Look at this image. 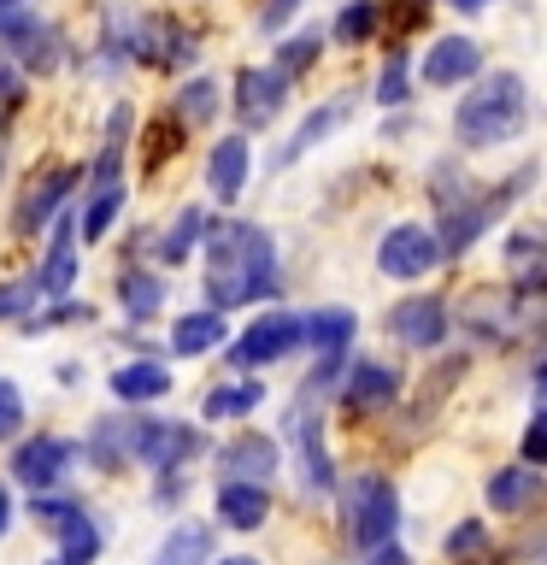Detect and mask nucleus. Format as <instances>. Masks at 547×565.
<instances>
[{"mask_svg": "<svg viewBox=\"0 0 547 565\" xmlns=\"http://www.w3.org/2000/svg\"><path fill=\"white\" fill-rule=\"evenodd\" d=\"M289 277H282V247L277 230L259 218H212L201 247V307L247 312V307H277Z\"/></svg>", "mask_w": 547, "mask_h": 565, "instance_id": "nucleus-1", "label": "nucleus"}, {"mask_svg": "<svg viewBox=\"0 0 547 565\" xmlns=\"http://www.w3.org/2000/svg\"><path fill=\"white\" fill-rule=\"evenodd\" d=\"M529 118H536V106H529V83L518 77L512 65L501 71H483L471 88H459L453 100V118H448V136H453V153H501L512 141H524Z\"/></svg>", "mask_w": 547, "mask_h": 565, "instance_id": "nucleus-2", "label": "nucleus"}, {"mask_svg": "<svg viewBox=\"0 0 547 565\" xmlns=\"http://www.w3.org/2000/svg\"><path fill=\"white\" fill-rule=\"evenodd\" d=\"M330 507H335V519H342V542H347L353 559L371 554V547H383V542H400L406 501H400V483L383 466L342 471V489H335Z\"/></svg>", "mask_w": 547, "mask_h": 565, "instance_id": "nucleus-3", "label": "nucleus"}, {"mask_svg": "<svg viewBox=\"0 0 547 565\" xmlns=\"http://www.w3.org/2000/svg\"><path fill=\"white\" fill-rule=\"evenodd\" d=\"M277 441H282V454H289V471H294L300 501L330 507L335 489H342V466H335V448H330V413H312V406L282 401Z\"/></svg>", "mask_w": 547, "mask_h": 565, "instance_id": "nucleus-4", "label": "nucleus"}, {"mask_svg": "<svg viewBox=\"0 0 547 565\" xmlns=\"http://www.w3.org/2000/svg\"><path fill=\"white\" fill-rule=\"evenodd\" d=\"M453 342L471 353H518L529 348L518 300H512L506 282H476L453 300Z\"/></svg>", "mask_w": 547, "mask_h": 565, "instance_id": "nucleus-5", "label": "nucleus"}, {"mask_svg": "<svg viewBox=\"0 0 547 565\" xmlns=\"http://www.w3.org/2000/svg\"><path fill=\"white\" fill-rule=\"evenodd\" d=\"M294 353H307V342H300V312L277 300V307H259L229 335L218 360H224V377H259V371L294 360Z\"/></svg>", "mask_w": 547, "mask_h": 565, "instance_id": "nucleus-6", "label": "nucleus"}, {"mask_svg": "<svg viewBox=\"0 0 547 565\" xmlns=\"http://www.w3.org/2000/svg\"><path fill=\"white\" fill-rule=\"evenodd\" d=\"M406 383H412V377H406V365L383 360V353H353V365H347L342 388H335V406H330V413L342 418V424H353V430H365V424L400 413Z\"/></svg>", "mask_w": 547, "mask_h": 565, "instance_id": "nucleus-7", "label": "nucleus"}, {"mask_svg": "<svg viewBox=\"0 0 547 565\" xmlns=\"http://www.w3.org/2000/svg\"><path fill=\"white\" fill-rule=\"evenodd\" d=\"M83 471V441L65 430H24L7 448V483L24 494L71 489V477Z\"/></svg>", "mask_w": 547, "mask_h": 565, "instance_id": "nucleus-8", "label": "nucleus"}, {"mask_svg": "<svg viewBox=\"0 0 547 565\" xmlns=\"http://www.w3.org/2000/svg\"><path fill=\"white\" fill-rule=\"evenodd\" d=\"M212 454V430L201 418H171L141 406V430H136V471H194Z\"/></svg>", "mask_w": 547, "mask_h": 565, "instance_id": "nucleus-9", "label": "nucleus"}, {"mask_svg": "<svg viewBox=\"0 0 547 565\" xmlns=\"http://www.w3.org/2000/svg\"><path fill=\"white\" fill-rule=\"evenodd\" d=\"M383 335L395 342L400 353H441L453 342V295H441V289H406L388 300V312H383Z\"/></svg>", "mask_w": 547, "mask_h": 565, "instance_id": "nucleus-10", "label": "nucleus"}, {"mask_svg": "<svg viewBox=\"0 0 547 565\" xmlns=\"http://www.w3.org/2000/svg\"><path fill=\"white\" fill-rule=\"evenodd\" d=\"M371 265H377L383 282H400V289H412V282L436 277V271H441L436 224H423V218H395V224H383L377 247H371Z\"/></svg>", "mask_w": 547, "mask_h": 565, "instance_id": "nucleus-11", "label": "nucleus"}, {"mask_svg": "<svg viewBox=\"0 0 547 565\" xmlns=\"http://www.w3.org/2000/svg\"><path fill=\"white\" fill-rule=\"evenodd\" d=\"M0 53L24 77H53L65 65V30L35 7H12V12H0Z\"/></svg>", "mask_w": 547, "mask_h": 565, "instance_id": "nucleus-12", "label": "nucleus"}, {"mask_svg": "<svg viewBox=\"0 0 547 565\" xmlns=\"http://www.w3.org/2000/svg\"><path fill=\"white\" fill-rule=\"evenodd\" d=\"M353 113H360V88H335L330 100H318L312 113L300 118L294 130L282 136L277 148H271V153H265V177H282V171H294L300 159H307V153H318L330 136H342L347 124H353Z\"/></svg>", "mask_w": 547, "mask_h": 565, "instance_id": "nucleus-13", "label": "nucleus"}, {"mask_svg": "<svg viewBox=\"0 0 547 565\" xmlns=\"http://www.w3.org/2000/svg\"><path fill=\"white\" fill-rule=\"evenodd\" d=\"M212 483L218 477H242V483H277L289 454H282L277 430H259V424H236L229 436L212 441Z\"/></svg>", "mask_w": 547, "mask_h": 565, "instance_id": "nucleus-14", "label": "nucleus"}, {"mask_svg": "<svg viewBox=\"0 0 547 565\" xmlns=\"http://www.w3.org/2000/svg\"><path fill=\"white\" fill-rule=\"evenodd\" d=\"M294 100V83L282 77L277 65H242L236 83H229V113H236V130L242 136H259L289 113Z\"/></svg>", "mask_w": 547, "mask_h": 565, "instance_id": "nucleus-15", "label": "nucleus"}, {"mask_svg": "<svg viewBox=\"0 0 547 565\" xmlns=\"http://www.w3.org/2000/svg\"><path fill=\"white\" fill-rule=\"evenodd\" d=\"M83 189V166H47V171H35V183L18 194V206H12V242H42L53 218L71 206V194Z\"/></svg>", "mask_w": 547, "mask_h": 565, "instance_id": "nucleus-16", "label": "nucleus"}, {"mask_svg": "<svg viewBox=\"0 0 547 565\" xmlns=\"http://www.w3.org/2000/svg\"><path fill=\"white\" fill-rule=\"evenodd\" d=\"M547 507V471L524 466V459H501L483 471V512L501 524H524Z\"/></svg>", "mask_w": 547, "mask_h": 565, "instance_id": "nucleus-17", "label": "nucleus"}, {"mask_svg": "<svg viewBox=\"0 0 547 565\" xmlns=\"http://www.w3.org/2000/svg\"><path fill=\"white\" fill-rule=\"evenodd\" d=\"M412 65H418V83L423 88L448 95V88H471L476 77H483V71H489V47L476 42V35H465V30H441Z\"/></svg>", "mask_w": 547, "mask_h": 565, "instance_id": "nucleus-18", "label": "nucleus"}, {"mask_svg": "<svg viewBox=\"0 0 547 565\" xmlns=\"http://www.w3.org/2000/svg\"><path fill=\"white\" fill-rule=\"evenodd\" d=\"M136 430H141V413H130V406L95 413V418L83 424V471H95V477H130L136 471Z\"/></svg>", "mask_w": 547, "mask_h": 565, "instance_id": "nucleus-19", "label": "nucleus"}, {"mask_svg": "<svg viewBox=\"0 0 547 565\" xmlns=\"http://www.w3.org/2000/svg\"><path fill=\"white\" fill-rule=\"evenodd\" d=\"M35 295L42 300H65L77 295L83 282V242H77V206H65L60 218H53V230L42 236V265H35Z\"/></svg>", "mask_w": 547, "mask_h": 565, "instance_id": "nucleus-20", "label": "nucleus"}, {"mask_svg": "<svg viewBox=\"0 0 547 565\" xmlns=\"http://www.w3.org/2000/svg\"><path fill=\"white\" fill-rule=\"evenodd\" d=\"M201 183H206V206L218 212H236L247 183H254V136L229 130L206 148V166H201Z\"/></svg>", "mask_w": 547, "mask_h": 565, "instance_id": "nucleus-21", "label": "nucleus"}, {"mask_svg": "<svg viewBox=\"0 0 547 565\" xmlns=\"http://www.w3.org/2000/svg\"><path fill=\"white\" fill-rule=\"evenodd\" d=\"M501 277L512 295L547 300V224H506L501 230Z\"/></svg>", "mask_w": 547, "mask_h": 565, "instance_id": "nucleus-22", "label": "nucleus"}, {"mask_svg": "<svg viewBox=\"0 0 547 565\" xmlns=\"http://www.w3.org/2000/svg\"><path fill=\"white\" fill-rule=\"evenodd\" d=\"M141 18H148L141 0H100V24H95V71L100 77H124L136 65Z\"/></svg>", "mask_w": 547, "mask_h": 565, "instance_id": "nucleus-23", "label": "nucleus"}, {"mask_svg": "<svg viewBox=\"0 0 547 565\" xmlns=\"http://www.w3.org/2000/svg\"><path fill=\"white\" fill-rule=\"evenodd\" d=\"M277 512L271 483H242V477H218L212 483V524L229 530V536H259Z\"/></svg>", "mask_w": 547, "mask_h": 565, "instance_id": "nucleus-24", "label": "nucleus"}, {"mask_svg": "<svg viewBox=\"0 0 547 565\" xmlns=\"http://www.w3.org/2000/svg\"><path fill=\"white\" fill-rule=\"evenodd\" d=\"M194 60H201V35H194L183 18H171V12H148V18H141L136 65H153V71H194Z\"/></svg>", "mask_w": 547, "mask_h": 565, "instance_id": "nucleus-25", "label": "nucleus"}, {"mask_svg": "<svg viewBox=\"0 0 547 565\" xmlns=\"http://www.w3.org/2000/svg\"><path fill=\"white\" fill-rule=\"evenodd\" d=\"M229 335H236L229 312H218V307H189V312H176L171 330H165V360H212V353H224Z\"/></svg>", "mask_w": 547, "mask_h": 565, "instance_id": "nucleus-26", "label": "nucleus"}, {"mask_svg": "<svg viewBox=\"0 0 547 565\" xmlns=\"http://www.w3.org/2000/svg\"><path fill=\"white\" fill-rule=\"evenodd\" d=\"M106 395H112L118 406H130V413H141V406H159L176 395V377H171V360H118L112 371H106Z\"/></svg>", "mask_w": 547, "mask_h": 565, "instance_id": "nucleus-27", "label": "nucleus"}, {"mask_svg": "<svg viewBox=\"0 0 547 565\" xmlns=\"http://www.w3.org/2000/svg\"><path fill=\"white\" fill-rule=\"evenodd\" d=\"M441 559L448 565H512L506 559V542H501V530H494L489 512H459V519L441 530Z\"/></svg>", "mask_w": 547, "mask_h": 565, "instance_id": "nucleus-28", "label": "nucleus"}, {"mask_svg": "<svg viewBox=\"0 0 547 565\" xmlns=\"http://www.w3.org/2000/svg\"><path fill=\"white\" fill-rule=\"evenodd\" d=\"M265 401H271V383H265V377H218L201 395V413H194V418H201L206 430H218V424L236 430V424H247Z\"/></svg>", "mask_w": 547, "mask_h": 565, "instance_id": "nucleus-29", "label": "nucleus"}, {"mask_svg": "<svg viewBox=\"0 0 547 565\" xmlns=\"http://www.w3.org/2000/svg\"><path fill=\"white\" fill-rule=\"evenodd\" d=\"M112 300H118L124 324L141 330V324H153V318L165 312V300H171V277L159 271V265H124L118 282H112Z\"/></svg>", "mask_w": 547, "mask_h": 565, "instance_id": "nucleus-30", "label": "nucleus"}, {"mask_svg": "<svg viewBox=\"0 0 547 565\" xmlns=\"http://www.w3.org/2000/svg\"><path fill=\"white\" fill-rule=\"evenodd\" d=\"M212 559H218V524L194 519V512L171 519L165 536H159L153 554H148V565H212Z\"/></svg>", "mask_w": 547, "mask_h": 565, "instance_id": "nucleus-31", "label": "nucleus"}, {"mask_svg": "<svg viewBox=\"0 0 547 565\" xmlns=\"http://www.w3.org/2000/svg\"><path fill=\"white\" fill-rule=\"evenodd\" d=\"M206 230H212V206H206V201L176 206V218H171L165 230H153V265H159V271L189 265V259L206 247Z\"/></svg>", "mask_w": 547, "mask_h": 565, "instance_id": "nucleus-32", "label": "nucleus"}, {"mask_svg": "<svg viewBox=\"0 0 547 565\" xmlns=\"http://www.w3.org/2000/svg\"><path fill=\"white\" fill-rule=\"evenodd\" d=\"M300 342L307 353H335V348H360V312L347 300H324V307L300 312Z\"/></svg>", "mask_w": 547, "mask_h": 565, "instance_id": "nucleus-33", "label": "nucleus"}, {"mask_svg": "<svg viewBox=\"0 0 547 565\" xmlns=\"http://www.w3.org/2000/svg\"><path fill=\"white\" fill-rule=\"evenodd\" d=\"M112 542V512H77L65 530H53V559L60 565H100Z\"/></svg>", "mask_w": 547, "mask_h": 565, "instance_id": "nucleus-34", "label": "nucleus"}, {"mask_svg": "<svg viewBox=\"0 0 547 565\" xmlns=\"http://www.w3.org/2000/svg\"><path fill=\"white\" fill-rule=\"evenodd\" d=\"M412 100H418V65H412V53L388 47L383 65H377V77H371V106H377V113H406Z\"/></svg>", "mask_w": 547, "mask_h": 565, "instance_id": "nucleus-35", "label": "nucleus"}, {"mask_svg": "<svg viewBox=\"0 0 547 565\" xmlns=\"http://www.w3.org/2000/svg\"><path fill=\"white\" fill-rule=\"evenodd\" d=\"M224 106H229L224 83H218V77H206V71H194V77H183V83H176V95H171V113L183 118L189 130H212Z\"/></svg>", "mask_w": 547, "mask_h": 565, "instance_id": "nucleus-36", "label": "nucleus"}, {"mask_svg": "<svg viewBox=\"0 0 547 565\" xmlns=\"http://www.w3.org/2000/svg\"><path fill=\"white\" fill-rule=\"evenodd\" d=\"M383 0H342L335 7V18L324 24V35H330V47H342V53H353V47H371L383 35Z\"/></svg>", "mask_w": 547, "mask_h": 565, "instance_id": "nucleus-37", "label": "nucleus"}, {"mask_svg": "<svg viewBox=\"0 0 547 565\" xmlns=\"http://www.w3.org/2000/svg\"><path fill=\"white\" fill-rule=\"evenodd\" d=\"M476 189V177L465 171V153H436L430 166H423V201H430V212H448V206H459L465 194Z\"/></svg>", "mask_w": 547, "mask_h": 565, "instance_id": "nucleus-38", "label": "nucleus"}, {"mask_svg": "<svg viewBox=\"0 0 547 565\" xmlns=\"http://www.w3.org/2000/svg\"><path fill=\"white\" fill-rule=\"evenodd\" d=\"M324 47H330V35L324 30H289V35H277V47H271V60L265 65H277L289 83H300V77H312V65L324 60Z\"/></svg>", "mask_w": 547, "mask_h": 565, "instance_id": "nucleus-39", "label": "nucleus"}, {"mask_svg": "<svg viewBox=\"0 0 547 565\" xmlns=\"http://www.w3.org/2000/svg\"><path fill=\"white\" fill-rule=\"evenodd\" d=\"M71 324H95V307L88 300H77V295H65V300H42L24 324H18V335L24 342H42V335H53V330H71Z\"/></svg>", "mask_w": 547, "mask_h": 565, "instance_id": "nucleus-40", "label": "nucleus"}, {"mask_svg": "<svg viewBox=\"0 0 547 565\" xmlns=\"http://www.w3.org/2000/svg\"><path fill=\"white\" fill-rule=\"evenodd\" d=\"M77 512H88V507H83L71 489H47V494H30V501H24V519L42 530L47 542H53V530H65L71 519H77Z\"/></svg>", "mask_w": 547, "mask_h": 565, "instance_id": "nucleus-41", "label": "nucleus"}, {"mask_svg": "<svg viewBox=\"0 0 547 565\" xmlns=\"http://www.w3.org/2000/svg\"><path fill=\"white\" fill-rule=\"evenodd\" d=\"M194 501V471H159L148 477V512H159V519H183Z\"/></svg>", "mask_w": 547, "mask_h": 565, "instance_id": "nucleus-42", "label": "nucleus"}, {"mask_svg": "<svg viewBox=\"0 0 547 565\" xmlns=\"http://www.w3.org/2000/svg\"><path fill=\"white\" fill-rule=\"evenodd\" d=\"M30 430V395L18 377H0V448H12Z\"/></svg>", "mask_w": 547, "mask_h": 565, "instance_id": "nucleus-43", "label": "nucleus"}, {"mask_svg": "<svg viewBox=\"0 0 547 565\" xmlns=\"http://www.w3.org/2000/svg\"><path fill=\"white\" fill-rule=\"evenodd\" d=\"M130 136H136V106L130 100H112V113H106V124H100V153L130 159Z\"/></svg>", "mask_w": 547, "mask_h": 565, "instance_id": "nucleus-44", "label": "nucleus"}, {"mask_svg": "<svg viewBox=\"0 0 547 565\" xmlns=\"http://www.w3.org/2000/svg\"><path fill=\"white\" fill-rule=\"evenodd\" d=\"M35 307H42L35 277H7V282H0V324H24Z\"/></svg>", "mask_w": 547, "mask_h": 565, "instance_id": "nucleus-45", "label": "nucleus"}, {"mask_svg": "<svg viewBox=\"0 0 547 565\" xmlns=\"http://www.w3.org/2000/svg\"><path fill=\"white\" fill-rule=\"evenodd\" d=\"M512 459H524V466L547 471V413H536V406H529V418H524V430H518V454H512Z\"/></svg>", "mask_w": 547, "mask_h": 565, "instance_id": "nucleus-46", "label": "nucleus"}, {"mask_svg": "<svg viewBox=\"0 0 547 565\" xmlns=\"http://www.w3.org/2000/svg\"><path fill=\"white\" fill-rule=\"evenodd\" d=\"M300 7H307V0H259V12H254V30L259 35H289V24L300 18Z\"/></svg>", "mask_w": 547, "mask_h": 565, "instance_id": "nucleus-47", "label": "nucleus"}, {"mask_svg": "<svg viewBox=\"0 0 547 565\" xmlns=\"http://www.w3.org/2000/svg\"><path fill=\"white\" fill-rule=\"evenodd\" d=\"M24 95H30V77L7 60V53H0V118L18 113V106H24Z\"/></svg>", "mask_w": 547, "mask_h": 565, "instance_id": "nucleus-48", "label": "nucleus"}, {"mask_svg": "<svg viewBox=\"0 0 547 565\" xmlns=\"http://www.w3.org/2000/svg\"><path fill=\"white\" fill-rule=\"evenodd\" d=\"M524 388H529V406L547 413V353H524Z\"/></svg>", "mask_w": 547, "mask_h": 565, "instance_id": "nucleus-49", "label": "nucleus"}, {"mask_svg": "<svg viewBox=\"0 0 547 565\" xmlns=\"http://www.w3.org/2000/svg\"><path fill=\"white\" fill-rule=\"evenodd\" d=\"M18 519H24V507H18V489L7 483V477H0V542H12Z\"/></svg>", "mask_w": 547, "mask_h": 565, "instance_id": "nucleus-50", "label": "nucleus"}, {"mask_svg": "<svg viewBox=\"0 0 547 565\" xmlns=\"http://www.w3.org/2000/svg\"><path fill=\"white\" fill-rule=\"evenodd\" d=\"M353 565H418V559H412L406 542H383V547H371V554H360Z\"/></svg>", "mask_w": 547, "mask_h": 565, "instance_id": "nucleus-51", "label": "nucleus"}, {"mask_svg": "<svg viewBox=\"0 0 547 565\" xmlns=\"http://www.w3.org/2000/svg\"><path fill=\"white\" fill-rule=\"evenodd\" d=\"M412 130H418V113H412V106H406V113H383V141H388V148H400Z\"/></svg>", "mask_w": 547, "mask_h": 565, "instance_id": "nucleus-52", "label": "nucleus"}, {"mask_svg": "<svg viewBox=\"0 0 547 565\" xmlns=\"http://www.w3.org/2000/svg\"><path fill=\"white\" fill-rule=\"evenodd\" d=\"M53 383H60V388H83V360H60V365H53Z\"/></svg>", "mask_w": 547, "mask_h": 565, "instance_id": "nucleus-53", "label": "nucleus"}, {"mask_svg": "<svg viewBox=\"0 0 547 565\" xmlns=\"http://www.w3.org/2000/svg\"><path fill=\"white\" fill-rule=\"evenodd\" d=\"M441 7H453L459 18H483V12L494 7V0H441Z\"/></svg>", "mask_w": 547, "mask_h": 565, "instance_id": "nucleus-54", "label": "nucleus"}, {"mask_svg": "<svg viewBox=\"0 0 547 565\" xmlns=\"http://www.w3.org/2000/svg\"><path fill=\"white\" fill-rule=\"evenodd\" d=\"M212 565H265V559H259V554H218Z\"/></svg>", "mask_w": 547, "mask_h": 565, "instance_id": "nucleus-55", "label": "nucleus"}, {"mask_svg": "<svg viewBox=\"0 0 547 565\" xmlns=\"http://www.w3.org/2000/svg\"><path fill=\"white\" fill-rule=\"evenodd\" d=\"M0 189H7V136H0Z\"/></svg>", "mask_w": 547, "mask_h": 565, "instance_id": "nucleus-56", "label": "nucleus"}, {"mask_svg": "<svg viewBox=\"0 0 547 565\" xmlns=\"http://www.w3.org/2000/svg\"><path fill=\"white\" fill-rule=\"evenodd\" d=\"M12 7H30V0H0V12H12Z\"/></svg>", "mask_w": 547, "mask_h": 565, "instance_id": "nucleus-57", "label": "nucleus"}, {"mask_svg": "<svg viewBox=\"0 0 547 565\" xmlns=\"http://www.w3.org/2000/svg\"><path fill=\"white\" fill-rule=\"evenodd\" d=\"M335 7H342V0H335Z\"/></svg>", "mask_w": 547, "mask_h": 565, "instance_id": "nucleus-58", "label": "nucleus"}, {"mask_svg": "<svg viewBox=\"0 0 547 565\" xmlns=\"http://www.w3.org/2000/svg\"><path fill=\"white\" fill-rule=\"evenodd\" d=\"M541 565H547V559H541Z\"/></svg>", "mask_w": 547, "mask_h": 565, "instance_id": "nucleus-59", "label": "nucleus"}]
</instances>
